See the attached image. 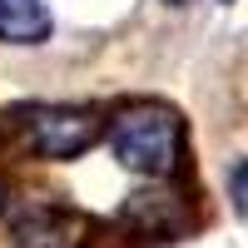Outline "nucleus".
Returning <instances> with one entry per match:
<instances>
[{"label":"nucleus","instance_id":"obj_5","mask_svg":"<svg viewBox=\"0 0 248 248\" xmlns=\"http://www.w3.org/2000/svg\"><path fill=\"white\" fill-rule=\"evenodd\" d=\"M243 184H248V169H243V164H238V169H233V203H238V209H243Z\"/></svg>","mask_w":248,"mask_h":248},{"label":"nucleus","instance_id":"obj_3","mask_svg":"<svg viewBox=\"0 0 248 248\" xmlns=\"http://www.w3.org/2000/svg\"><path fill=\"white\" fill-rule=\"evenodd\" d=\"M15 248H79L85 243V218L70 209H25L10 223Z\"/></svg>","mask_w":248,"mask_h":248},{"label":"nucleus","instance_id":"obj_2","mask_svg":"<svg viewBox=\"0 0 248 248\" xmlns=\"http://www.w3.org/2000/svg\"><path fill=\"white\" fill-rule=\"evenodd\" d=\"M5 129L35 159H75L99 139V119L85 105H20L5 109Z\"/></svg>","mask_w":248,"mask_h":248},{"label":"nucleus","instance_id":"obj_1","mask_svg":"<svg viewBox=\"0 0 248 248\" xmlns=\"http://www.w3.org/2000/svg\"><path fill=\"white\" fill-rule=\"evenodd\" d=\"M109 144L124 169H134L144 179H169L184 149V124L169 105L144 99V105H124L109 119Z\"/></svg>","mask_w":248,"mask_h":248},{"label":"nucleus","instance_id":"obj_7","mask_svg":"<svg viewBox=\"0 0 248 248\" xmlns=\"http://www.w3.org/2000/svg\"><path fill=\"white\" fill-rule=\"evenodd\" d=\"M223 5H233V0H223Z\"/></svg>","mask_w":248,"mask_h":248},{"label":"nucleus","instance_id":"obj_6","mask_svg":"<svg viewBox=\"0 0 248 248\" xmlns=\"http://www.w3.org/2000/svg\"><path fill=\"white\" fill-rule=\"evenodd\" d=\"M169 5H189V0H169Z\"/></svg>","mask_w":248,"mask_h":248},{"label":"nucleus","instance_id":"obj_4","mask_svg":"<svg viewBox=\"0 0 248 248\" xmlns=\"http://www.w3.org/2000/svg\"><path fill=\"white\" fill-rule=\"evenodd\" d=\"M55 20L45 10V0H0V40L5 45H40L50 40Z\"/></svg>","mask_w":248,"mask_h":248}]
</instances>
